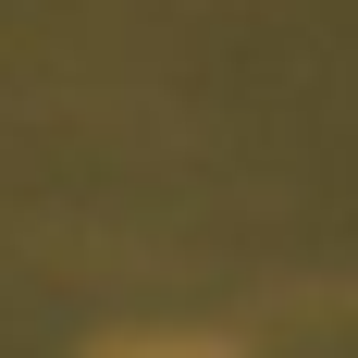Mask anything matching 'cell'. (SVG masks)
<instances>
[{
  "mask_svg": "<svg viewBox=\"0 0 358 358\" xmlns=\"http://www.w3.org/2000/svg\"><path fill=\"white\" fill-rule=\"evenodd\" d=\"M99 358H248V346L198 334V322H148V334H99Z\"/></svg>",
  "mask_w": 358,
  "mask_h": 358,
  "instance_id": "cell-1",
  "label": "cell"
}]
</instances>
